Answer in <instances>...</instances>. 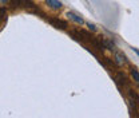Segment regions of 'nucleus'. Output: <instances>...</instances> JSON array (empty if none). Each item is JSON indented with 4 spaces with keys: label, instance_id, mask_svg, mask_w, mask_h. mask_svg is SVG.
<instances>
[{
    "label": "nucleus",
    "instance_id": "1",
    "mask_svg": "<svg viewBox=\"0 0 139 118\" xmlns=\"http://www.w3.org/2000/svg\"><path fill=\"white\" fill-rule=\"evenodd\" d=\"M115 79H116L118 86H123V89H124V90H128V89H130V81L126 78L124 74L119 73L118 75L115 77Z\"/></svg>",
    "mask_w": 139,
    "mask_h": 118
},
{
    "label": "nucleus",
    "instance_id": "2",
    "mask_svg": "<svg viewBox=\"0 0 139 118\" xmlns=\"http://www.w3.org/2000/svg\"><path fill=\"white\" fill-rule=\"evenodd\" d=\"M11 6L12 7H26V8H30V7L34 6V3L30 2V0H11Z\"/></svg>",
    "mask_w": 139,
    "mask_h": 118
},
{
    "label": "nucleus",
    "instance_id": "3",
    "mask_svg": "<svg viewBox=\"0 0 139 118\" xmlns=\"http://www.w3.org/2000/svg\"><path fill=\"white\" fill-rule=\"evenodd\" d=\"M67 18L70 19V20H72L74 23H76V24H79V26H82L84 23L82 16H79V15L75 14V12H71V11H68V12H67Z\"/></svg>",
    "mask_w": 139,
    "mask_h": 118
},
{
    "label": "nucleus",
    "instance_id": "4",
    "mask_svg": "<svg viewBox=\"0 0 139 118\" xmlns=\"http://www.w3.org/2000/svg\"><path fill=\"white\" fill-rule=\"evenodd\" d=\"M50 23H51L54 27H56V28H62V30L67 28V23L60 20V19H58V18H51L50 19Z\"/></svg>",
    "mask_w": 139,
    "mask_h": 118
},
{
    "label": "nucleus",
    "instance_id": "5",
    "mask_svg": "<svg viewBox=\"0 0 139 118\" xmlns=\"http://www.w3.org/2000/svg\"><path fill=\"white\" fill-rule=\"evenodd\" d=\"M114 56H115V63L118 66H123L126 63V56L123 55L122 52H119V51H114Z\"/></svg>",
    "mask_w": 139,
    "mask_h": 118
},
{
    "label": "nucleus",
    "instance_id": "6",
    "mask_svg": "<svg viewBox=\"0 0 139 118\" xmlns=\"http://www.w3.org/2000/svg\"><path fill=\"white\" fill-rule=\"evenodd\" d=\"M46 3H47V6L50 7V8H52V10L62 8V3L59 2V0H46Z\"/></svg>",
    "mask_w": 139,
    "mask_h": 118
},
{
    "label": "nucleus",
    "instance_id": "7",
    "mask_svg": "<svg viewBox=\"0 0 139 118\" xmlns=\"http://www.w3.org/2000/svg\"><path fill=\"white\" fill-rule=\"evenodd\" d=\"M103 44H104V47H107V48L111 50V51H116V46H115L111 40H108V39H104Z\"/></svg>",
    "mask_w": 139,
    "mask_h": 118
},
{
    "label": "nucleus",
    "instance_id": "8",
    "mask_svg": "<svg viewBox=\"0 0 139 118\" xmlns=\"http://www.w3.org/2000/svg\"><path fill=\"white\" fill-rule=\"evenodd\" d=\"M130 74H131V77H132V79L139 85V71H138V70L134 69V67H131L130 69Z\"/></svg>",
    "mask_w": 139,
    "mask_h": 118
},
{
    "label": "nucleus",
    "instance_id": "9",
    "mask_svg": "<svg viewBox=\"0 0 139 118\" xmlns=\"http://www.w3.org/2000/svg\"><path fill=\"white\" fill-rule=\"evenodd\" d=\"M87 27H88V30H91V31H96V26L92 24V23H87Z\"/></svg>",
    "mask_w": 139,
    "mask_h": 118
},
{
    "label": "nucleus",
    "instance_id": "10",
    "mask_svg": "<svg viewBox=\"0 0 139 118\" xmlns=\"http://www.w3.org/2000/svg\"><path fill=\"white\" fill-rule=\"evenodd\" d=\"M132 51H134V52H135V54H136L138 56H139V50H138V48H135V47H132Z\"/></svg>",
    "mask_w": 139,
    "mask_h": 118
},
{
    "label": "nucleus",
    "instance_id": "11",
    "mask_svg": "<svg viewBox=\"0 0 139 118\" xmlns=\"http://www.w3.org/2000/svg\"><path fill=\"white\" fill-rule=\"evenodd\" d=\"M0 2H2V3H4V2H6V0H0Z\"/></svg>",
    "mask_w": 139,
    "mask_h": 118
}]
</instances>
